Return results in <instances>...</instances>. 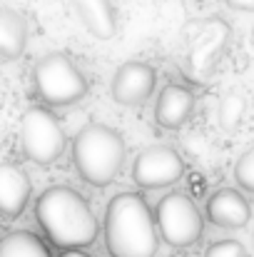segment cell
Instances as JSON below:
<instances>
[{
    "label": "cell",
    "instance_id": "cell-1",
    "mask_svg": "<svg viewBox=\"0 0 254 257\" xmlns=\"http://www.w3.org/2000/svg\"><path fill=\"white\" fill-rule=\"evenodd\" d=\"M35 217L48 240L63 250H83L97 240L100 232L87 200L68 185L48 187L35 202Z\"/></svg>",
    "mask_w": 254,
    "mask_h": 257
},
{
    "label": "cell",
    "instance_id": "cell-2",
    "mask_svg": "<svg viewBox=\"0 0 254 257\" xmlns=\"http://www.w3.org/2000/svg\"><path fill=\"white\" fill-rule=\"evenodd\" d=\"M105 245L112 257H155L160 235L147 200L137 192H120L105 210Z\"/></svg>",
    "mask_w": 254,
    "mask_h": 257
},
{
    "label": "cell",
    "instance_id": "cell-3",
    "mask_svg": "<svg viewBox=\"0 0 254 257\" xmlns=\"http://www.w3.org/2000/svg\"><path fill=\"white\" fill-rule=\"evenodd\" d=\"M125 140L102 122H87L73 140V165L92 187H107L122 170Z\"/></svg>",
    "mask_w": 254,
    "mask_h": 257
},
{
    "label": "cell",
    "instance_id": "cell-4",
    "mask_svg": "<svg viewBox=\"0 0 254 257\" xmlns=\"http://www.w3.org/2000/svg\"><path fill=\"white\" fill-rule=\"evenodd\" d=\"M33 90L48 110L70 107L87 95V80L68 55L48 53L33 68Z\"/></svg>",
    "mask_w": 254,
    "mask_h": 257
},
{
    "label": "cell",
    "instance_id": "cell-5",
    "mask_svg": "<svg viewBox=\"0 0 254 257\" xmlns=\"http://www.w3.org/2000/svg\"><path fill=\"white\" fill-rule=\"evenodd\" d=\"M20 145L30 163L53 165L65 153V130L53 110L33 105L20 117Z\"/></svg>",
    "mask_w": 254,
    "mask_h": 257
},
{
    "label": "cell",
    "instance_id": "cell-6",
    "mask_svg": "<svg viewBox=\"0 0 254 257\" xmlns=\"http://www.w3.org/2000/svg\"><path fill=\"white\" fill-rule=\"evenodd\" d=\"M155 215V227L160 240L169 247H192L199 242L204 232V220L199 207L192 202V197L182 192H169L157 202Z\"/></svg>",
    "mask_w": 254,
    "mask_h": 257
},
{
    "label": "cell",
    "instance_id": "cell-7",
    "mask_svg": "<svg viewBox=\"0 0 254 257\" xmlns=\"http://www.w3.org/2000/svg\"><path fill=\"white\" fill-rule=\"evenodd\" d=\"M132 182L142 190H160L182 180L184 160L169 145H152L145 148L132 163Z\"/></svg>",
    "mask_w": 254,
    "mask_h": 257
},
{
    "label": "cell",
    "instance_id": "cell-8",
    "mask_svg": "<svg viewBox=\"0 0 254 257\" xmlns=\"http://www.w3.org/2000/svg\"><path fill=\"white\" fill-rule=\"evenodd\" d=\"M155 83H157V73H155V68L150 63H145V60H127L112 75L110 95L122 107H142L152 97Z\"/></svg>",
    "mask_w": 254,
    "mask_h": 257
},
{
    "label": "cell",
    "instance_id": "cell-9",
    "mask_svg": "<svg viewBox=\"0 0 254 257\" xmlns=\"http://www.w3.org/2000/svg\"><path fill=\"white\" fill-rule=\"evenodd\" d=\"M207 217L217 227L239 230L252 220V207L239 190L222 187L207 200Z\"/></svg>",
    "mask_w": 254,
    "mask_h": 257
},
{
    "label": "cell",
    "instance_id": "cell-10",
    "mask_svg": "<svg viewBox=\"0 0 254 257\" xmlns=\"http://www.w3.org/2000/svg\"><path fill=\"white\" fill-rule=\"evenodd\" d=\"M33 185L28 172L15 163H0V215L20 217L30 205Z\"/></svg>",
    "mask_w": 254,
    "mask_h": 257
},
{
    "label": "cell",
    "instance_id": "cell-11",
    "mask_svg": "<svg viewBox=\"0 0 254 257\" xmlns=\"http://www.w3.org/2000/svg\"><path fill=\"white\" fill-rule=\"evenodd\" d=\"M194 110V92L179 83H167L155 105V122L162 130H179Z\"/></svg>",
    "mask_w": 254,
    "mask_h": 257
},
{
    "label": "cell",
    "instance_id": "cell-12",
    "mask_svg": "<svg viewBox=\"0 0 254 257\" xmlns=\"http://www.w3.org/2000/svg\"><path fill=\"white\" fill-rule=\"evenodd\" d=\"M85 30L97 40H110L117 33V13L112 0H70Z\"/></svg>",
    "mask_w": 254,
    "mask_h": 257
},
{
    "label": "cell",
    "instance_id": "cell-13",
    "mask_svg": "<svg viewBox=\"0 0 254 257\" xmlns=\"http://www.w3.org/2000/svg\"><path fill=\"white\" fill-rule=\"evenodd\" d=\"M28 45V20L20 10L0 5V60H15Z\"/></svg>",
    "mask_w": 254,
    "mask_h": 257
},
{
    "label": "cell",
    "instance_id": "cell-14",
    "mask_svg": "<svg viewBox=\"0 0 254 257\" xmlns=\"http://www.w3.org/2000/svg\"><path fill=\"white\" fill-rule=\"evenodd\" d=\"M0 257H50V250L35 232L18 230L0 240Z\"/></svg>",
    "mask_w": 254,
    "mask_h": 257
},
{
    "label": "cell",
    "instance_id": "cell-15",
    "mask_svg": "<svg viewBox=\"0 0 254 257\" xmlns=\"http://www.w3.org/2000/svg\"><path fill=\"white\" fill-rule=\"evenodd\" d=\"M244 112H247V100H244V95H242V92H227V95L222 97V102H219L217 117H219V125H222L224 130H234V127L242 122Z\"/></svg>",
    "mask_w": 254,
    "mask_h": 257
},
{
    "label": "cell",
    "instance_id": "cell-16",
    "mask_svg": "<svg viewBox=\"0 0 254 257\" xmlns=\"http://www.w3.org/2000/svg\"><path fill=\"white\" fill-rule=\"evenodd\" d=\"M234 180H237V185L242 190L254 192V145L247 153H242V158L237 160V165H234Z\"/></svg>",
    "mask_w": 254,
    "mask_h": 257
},
{
    "label": "cell",
    "instance_id": "cell-17",
    "mask_svg": "<svg viewBox=\"0 0 254 257\" xmlns=\"http://www.w3.org/2000/svg\"><path fill=\"white\" fill-rule=\"evenodd\" d=\"M204 257H247V250L239 240H217L207 247Z\"/></svg>",
    "mask_w": 254,
    "mask_h": 257
},
{
    "label": "cell",
    "instance_id": "cell-18",
    "mask_svg": "<svg viewBox=\"0 0 254 257\" xmlns=\"http://www.w3.org/2000/svg\"><path fill=\"white\" fill-rule=\"evenodd\" d=\"M232 10H239V13H254V0H224Z\"/></svg>",
    "mask_w": 254,
    "mask_h": 257
},
{
    "label": "cell",
    "instance_id": "cell-19",
    "mask_svg": "<svg viewBox=\"0 0 254 257\" xmlns=\"http://www.w3.org/2000/svg\"><path fill=\"white\" fill-rule=\"evenodd\" d=\"M60 257H90L87 252H83V250H63L60 252Z\"/></svg>",
    "mask_w": 254,
    "mask_h": 257
},
{
    "label": "cell",
    "instance_id": "cell-20",
    "mask_svg": "<svg viewBox=\"0 0 254 257\" xmlns=\"http://www.w3.org/2000/svg\"><path fill=\"white\" fill-rule=\"evenodd\" d=\"M252 40H254V28H252Z\"/></svg>",
    "mask_w": 254,
    "mask_h": 257
}]
</instances>
